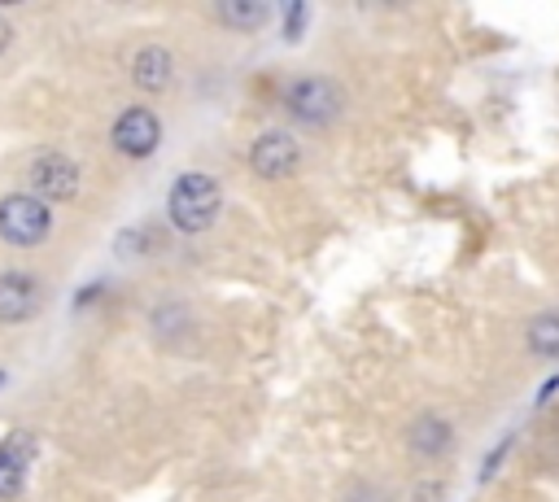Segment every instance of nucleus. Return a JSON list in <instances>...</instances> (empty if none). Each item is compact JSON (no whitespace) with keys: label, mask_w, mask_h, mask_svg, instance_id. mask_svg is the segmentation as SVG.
<instances>
[{"label":"nucleus","mask_w":559,"mask_h":502,"mask_svg":"<svg viewBox=\"0 0 559 502\" xmlns=\"http://www.w3.org/2000/svg\"><path fill=\"white\" fill-rule=\"evenodd\" d=\"M446 493H442V485H433V480H424L420 485V493H415V502H442Z\"/></svg>","instance_id":"nucleus-16"},{"label":"nucleus","mask_w":559,"mask_h":502,"mask_svg":"<svg viewBox=\"0 0 559 502\" xmlns=\"http://www.w3.org/2000/svg\"><path fill=\"white\" fill-rule=\"evenodd\" d=\"M407 445L415 459H446L455 445V428L442 415H415L407 428Z\"/></svg>","instance_id":"nucleus-9"},{"label":"nucleus","mask_w":559,"mask_h":502,"mask_svg":"<svg viewBox=\"0 0 559 502\" xmlns=\"http://www.w3.org/2000/svg\"><path fill=\"white\" fill-rule=\"evenodd\" d=\"M53 231V210L36 192H10L0 197V240L14 249H36Z\"/></svg>","instance_id":"nucleus-2"},{"label":"nucleus","mask_w":559,"mask_h":502,"mask_svg":"<svg viewBox=\"0 0 559 502\" xmlns=\"http://www.w3.org/2000/svg\"><path fill=\"white\" fill-rule=\"evenodd\" d=\"M110 140H114V149H119L123 158H136V162H140V158H153L158 145H162V123H158L153 110L132 105V110H123V114L114 118Z\"/></svg>","instance_id":"nucleus-4"},{"label":"nucleus","mask_w":559,"mask_h":502,"mask_svg":"<svg viewBox=\"0 0 559 502\" xmlns=\"http://www.w3.org/2000/svg\"><path fill=\"white\" fill-rule=\"evenodd\" d=\"M524 341H529V350H533L537 359H559V311H542V315H533V324H529Z\"/></svg>","instance_id":"nucleus-12"},{"label":"nucleus","mask_w":559,"mask_h":502,"mask_svg":"<svg viewBox=\"0 0 559 502\" xmlns=\"http://www.w3.org/2000/svg\"><path fill=\"white\" fill-rule=\"evenodd\" d=\"M10 45H14V27H10V18L0 14V58L10 53Z\"/></svg>","instance_id":"nucleus-17"},{"label":"nucleus","mask_w":559,"mask_h":502,"mask_svg":"<svg viewBox=\"0 0 559 502\" xmlns=\"http://www.w3.org/2000/svg\"><path fill=\"white\" fill-rule=\"evenodd\" d=\"M175 79V58L166 49H140L132 58V84L140 92H166Z\"/></svg>","instance_id":"nucleus-10"},{"label":"nucleus","mask_w":559,"mask_h":502,"mask_svg":"<svg viewBox=\"0 0 559 502\" xmlns=\"http://www.w3.org/2000/svg\"><path fill=\"white\" fill-rule=\"evenodd\" d=\"M219 210H223V188H219V179L206 175V171H184V175L171 184V192H166V214H171V223H175L179 231H188V236L214 227Z\"/></svg>","instance_id":"nucleus-1"},{"label":"nucleus","mask_w":559,"mask_h":502,"mask_svg":"<svg viewBox=\"0 0 559 502\" xmlns=\"http://www.w3.org/2000/svg\"><path fill=\"white\" fill-rule=\"evenodd\" d=\"M162 249V231L158 227H140V231H123L119 236V254H158Z\"/></svg>","instance_id":"nucleus-13"},{"label":"nucleus","mask_w":559,"mask_h":502,"mask_svg":"<svg viewBox=\"0 0 559 502\" xmlns=\"http://www.w3.org/2000/svg\"><path fill=\"white\" fill-rule=\"evenodd\" d=\"M555 389H559V376H550V380H546V389L537 393V406H542V402H550V398H555Z\"/></svg>","instance_id":"nucleus-18"},{"label":"nucleus","mask_w":559,"mask_h":502,"mask_svg":"<svg viewBox=\"0 0 559 502\" xmlns=\"http://www.w3.org/2000/svg\"><path fill=\"white\" fill-rule=\"evenodd\" d=\"M0 385H5V372H0Z\"/></svg>","instance_id":"nucleus-19"},{"label":"nucleus","mask_w":559,"mask_h":502,"mask_svg":"<svg viewBox=\"0 0 559 502\" xmlns=\"http://www.w3.org/2000/svg\"><path fill=\"white\" fill-rule=\"evenodd\" d=\"M507 450H511V437H502V441H498V445L489 450V459L481 463V480H489V476H494V467H498V463L507 459Z\"/></svg>","instance_id":"nucleus-15"},{"label":"nucleus","mask_w":559,"mask_h":502,"mask_svg":"<svg viewBox=\"0 0 559 502\" xmlns=\"http://www.w3.org/2000/svg\"><path fill=\"white\" fill-rule=\"evenodd\" d=\"M45 302L40 276L32 272H0V324H27Z\"/></svg>","instance_id":"nucleus-7"},{"label":"nucleus","mask_w":559,"mask_h":502,"mask_svg":"<svg viewBox=\"0 0 559 502\" xmlns=\"http://www.w3.org/2000/svg\"><path fill=\"white\" fill-rule=\"evenodd\" d=\"M249 166L258 179H289L302 166V149L289 131H262L249 149Z\"/></svg>","instance_id":"nucleus-5"},{"label":"nucleus","mask_w":559,"mask_h":502,"mask_svg":"<svg viewBox=\"0 0 559 502\" xmlns=\"http://www.w3.org/2000/svg\"><path fill=\"white\" fill-rule=\"evenodd\" d=\"M32 459H36V437L27 432H14L0 441V498H18L27 489V472H32Z\"/></svg>","instance_id":"nucleus-8"},{"label":"nucleus","mask_w":559,"mask_h":502,"mask_svg":"<svg viewBox=\"0 0 559 502\" xmlns=\"http://www.w3.org/2000/svg\"><path fill=\"white\" fill-rule=\"evenodd\" d=\"M302 27H307V5H289V14H285V40L298 45L302 40Z\"/></svg>","instance_id":"nucleus-14"},{"label":"nucleus","mask_w":559,"mask_h":502,"mask_svg":"<svg viewBox=\"0 0 559 502\" xmlns=\"http://www.w3.org/2000/svg\"><path fill=\"white\" fill-rule=\"evenodd\" d=\"M285 105H289V114H294L298 123H307V127H328V123H337V118L346 114V92H341L328 75H307V79L289 84Z\"/></svg>","instance_id":"nucleus-3"},{"label":"nucleus","mask_w":559,"mask_h":502,"mask_svg":"<svg viewBox=\"0 0 559 502\" xmlns=\"http://www.w3.org/2000/svg\"><path fill=\"white\" fill-rule=\"evenodd\" d=\"M219 23L232 27V32H258L271 23V10L262 0H223L219 5Z\"/></svg>","instance_id":"nucleus-11"},{"label":"nucleus","mask_w":559,"mask_h":502,"mask_svg":"<svg viewBox=\"0 0 559 502\" xmlns=\"http://www.w3.org/2000/svg\"><path fill=\"white\" fill-rule=\"evenodd\" d=\"M32 192L40 201H75L79 166L66 153H36V162H32Z\"/></svg>","instance_id":"nucleus-6"}]
</instances>
